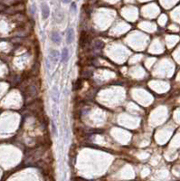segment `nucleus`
Here are the masks:
<instances>
[{
  "instance_id": "1",
  "label": "nucleus",
  "mask_w": 180,
  "mask_h": 181,
  "mask_svg": "<svg viewBox=\"0 0 180 181\" xmlns=\"http://www.w3.org/2000/svg\"><path fill=\"white\" fill-rule=\"evenodd\" d=\"M74 39V31L72 28H68L66 31V42L68 45H71Z\"/></svg>"
},
{
  "instance_id": "2",
  "label": "nucleus",
  "mask_w": 180,
  "mask_h": 181,
  "mask_svg": "<svg viewBox=\"0 0 180 181\" xmlns=\"http://www.w3.org/2000/svg\"><path fill=\"white\" fill-rule=\"evenodd\" d=\"M51 97H52V100L55 103H58L59 102V97H60V92L58 90V88L56 86H54L53 88V90L51 91Z\"/></svg>"
},
{
  "instance_id": "3",
  "label": "nucleus",
  "mask_w": 180,
  "mask_h": 181,
  "mask_svg": "<svg viewBox=\"0 0 180 181\" xmlns=\"http://www.w3.org/2000/svg\"><path fill=\"white\" fill-rule=\"evenodd\" d=\"M42 15H43L44 19H47L49 15H50V9H49L48 5L45 4V3L42 4Z\"/></svg>"
},
{
  "instance_id": "4",
  "label": "nucleus",
  "mask_w": 180,
  "mask_h": 181,
  "mask_svg": "<svg viewBox=\"0 0 180 181\" xmlns=\"http://www.w3.org/2000/svg\"><path fill=\"white\" fill-rule=\"evenodd\" d=\"M51 39L52 41L56 44V45H59L62 41V38H61V34L58 33V32H53L52 33V35H51Z\"/></svg>"
},
{
  "instance_id": "5",
  "label": "nucleus",
  "mask_w": 180,
  "mask_h": 181,
  "mask_svg": "<svg viewBox=\"0 0 180 181\" xmlns=\"http://www.w3.org/2000/svg\"><path fill=\"white\" fill-rule=\"evenodd\" d=\"M69 57H70L69 50H68L67 47H64V49H63V51H62V56H61L62 62H63V63H66V62H68Z\"/></svg>"
},
{
  "instance_id": "6",
  "label": "nucleus",
  "mask_w": 180,
  "mask_h": 181,
  "mask_svg": "<svg viewBox=\"0 0 180 181\" xmlns=\"http://www.w3.org/2000/svg\"><path fill=\"white\" fill-rule=\"evenodd\" d=\"M50 57L52 58V60H53L54 63H56L57 60L59 59V52L56 51V50L51 51V53H50Z\"/></svg>"
},
{
  "instance_id": "7",
  "label": "nucleus",
  "mask_w": 180,
  "mask_h": 181,
  "mask_svg": "<svg viewBox=\"0 0 180 181\" xmlns=\"http://www.w3.org/2000/svg\"><path fill=\"white\" fill-rule=\"evenodd\" d=\"M51 128H52V132H53V136H57V128L56 125L54 123V121H51Z\"/></svg>"
},
{
  "instance_id": "8",
  "label": "nucleus",
  "mask_w": 180,
  "mask_h": 181,
  "mask_svg": "<svg viewBox=\"0 0 180 181\" xmlns=\"http://www.w3.org/2000/svg\"><path fill=\"white\" fill-rule=\"evenodd\" d=\"M71 11L76 12V4H75V3H71Z\"/></svg>"
},
{
  "instance_id": "9",
  "label": "nucleus",
  "mask_w": 180,
  "mask_h": 181,
  "mask_svg": "<svg viewBox=\"0 0 180 181\" xmlns=\"http://www.w3.org/2000/svg\"><path fill=\"white\" fill-rule=\"evenodd\" d=\"M62 1H63V3H64V4H67V3L71 2V0H62Z\"/></svg>"
}]
</instances>
